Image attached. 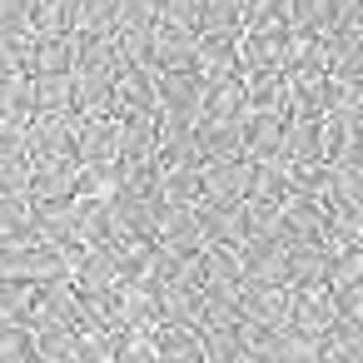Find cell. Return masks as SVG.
Wrapping results in <instances>:
<instances>
[{
    "mask_svg": "<svg viewBox=\"0 0 363 363\" xmlns=\"http://www.w3.org/2000/svg\"><path fill=\"white\" fill-rule=\"evenodd\" d=\"M120 160V115H80L75 130V164L80 169H100Z\"/></svg>",
    "mask_w": 363,
    "mask_h": 363,
    "instance_id": "obj_1",
    "label": "cell"
},
{
    "mask_svg": "<svg viewBox=\"0 0 363 363\" xmlns=\"http://www.w3.org/2000/svg\"><path fill=\"white\" fill-rule=\"evenodd\" d=\"M333 323H338V308H333L328 289H289V328L323 338Z\"/></svg>",
    "mask_w": 363,
    "mask_h": 363,
    "instance_id": "obj_2",
    "label": "cell"
},
{
    "mask_svg": "<svg viewBox=\"0 0 363 363\" xmlns=\"http://www.w3.org/2000/svg\"><path fill=\"white\" fill-rule=\"evenodd\" d=\"M244 30H199V75H239Z\"/></svg>",
    "mask_w": 363,
    "mask_h": 363,
    "instance_id": "obj_3",
    "label": "cell"
},
{
    "mask_svg": "<svg viewBox=\"0 0 363 363\" xmlns=\"http://www.w3.org/2000/svg\"><path fill=\"white\" fill-rule=\"evenodd\" d=\"M150 338H155L160 363H204V338L189 323H160Z\"/></svg>",
    "mask_w": 363,
    "mask_h": 363,
    "instance_id": "obj_4",
    "label": "cell"
},
{
    "mask_svg": "<svg viewBox=\"0 0 363 363\" xmlns=\"http://www.w3.org/2000/svg\"><path fill=\"white\" fill-rule=\"evenodd\" d=\"M204 199H244L249 194V160H209L204 169Z\"/></svg>",
    "mask_w": 363,
    "mask_h": 363,
    "instance_id": "obj_5",
    "label": "cell"
},
{
    "mask_svg": "<svg viewBox=\"0 0 363 363\" xmlns=\"http://www.w3.org/2000/svg\"><path fill=\"white\" fill-rule=\"evenodd\" d=\"M328 249L323 244H294L289 249V289H328Z\"/></svg>",
    "mask_w": 363,
    "mask_h": 363,
    "instance_id": "obj_6",
    "label": "cell"
},
{
    "mask_svg": "<svg viewBox=\"0 0 363 363\" xmlns=\"http://www.w3.org/2000/svg\"><path fill=\"white\" fill-rule=\"evenodd\" d=\"M318 363H363V323L338 318V323L318 338Z\"/></svg>",
    "mask_w": 363,
    "mask_h": 363,
    "instance_id": "obj_7",
    "label": "cell"
},
{
    "mask_svg": "<svg viewBox=\"0 0 363 363\" xmlns=\"http://www.w3.org/2000/svg\"><path fill=\"white\" fill-rule=\"evenodd\" d=\"M30 90H35V115H70L75 110V70L70 75H30Z\"/></svg>",
    "mask_w": 363,
    "mask_h": 363,
    "instance_id": "obj_8",
    "label": "cell"
},
{
    "mask_svg": "<svg viewBox=\"0 0 363 363\" xmlns=\"http://www.w3.org/2000/svg\"><path fill=\"white\" fill-rule=\"evenodd\" d=\"M70 70H75V35H55L35 45L30 75H70Z\"/></svg>",
    "mask_w": 363,
    "mask_h": 363,
    "instance_id": "obj_9",
    "label": "cell"
},
{
    "mask_svg": "<svg viewBox=\"0 0 363 363\" xmlns=\"http://www.w3.org/2000/svg\"><path fill=\"white\" fill-rule=\"evenodd\" d=\"M199 338H204V363H254L239 328H199Z\"/></svg>",
    "mask_w": 363,
    "mask_h": 363,
    "instance_id": "obj_10",
    "label": "cell"
},
{
    "mask_svg": "<svg viewBox=\"0 0 363 363\" xmlns=\"http://www.w3.org/2000/svg\"><path fill=\"white\" fill-rule=\"evenodd\" d=\"M194 30H244V0H199Z\"/></svg>",
    "mask_w": 363,
    "mask_h": 363,
    "instance_id": "obj_11",
    "label": "cell"
},
{
    "mask_svg": "<svg viewBox=\"0 0 363 363\" xmlns=\"http://www.w3.org/2000/svg\"><path fill=\"white\" fill-rule=\"evenodd\" d=\"M289 16V0H244V26H279Z\"/></svg>",
    "mask_w": 363,
    "mask_h": 363,
    "instance_id": "obj_12",
    "label": "cell"
}]
</instances>
